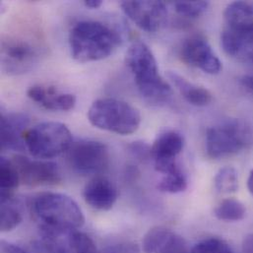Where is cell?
I'll list each match as a JSON object with an SVG mask.
<instances>
[{"mask_svg":"<svg viewBox=\"0 0 253 253\" xmlns=\"http://www.w3.org/2000/svg\"><path fill=\"white\" fill-rule=\"evenodd\" d=\"M187 187V178L182 169L164 174L158 183V189L162 192L176 194L182 192Z\"/></svg>","mask_w":253,"mask_h":253,"instance_id":"25","label":"cell"},{"mask_svg":"<svg viewBox=\"0 0 253 253\" xmlns=\"http://www.w3.org/2000/svg\"><path fill=\"white\" fill-rule=\"evenodd\" d=\"M183 147L184 138L180 133L169 130L160 134L151 146V158L155 162L156 170L167 174L181 169L176 158Z\"/></svg>","mask_w":253,"mask_h":253,"instance_id":"12","label":"cell"},{"mask_svg":"<svg viewBox=\"0 0 253 253\" xmlns=\"http://www.w3.org/2000/svg\"><path fill=\"white\" fill-rule=\"evenodd\" d=\"M209 6L208 1H175L173 7L175 11L184 17L196 18L201 16Z\"/></svg>","mask_w":253,"mask_h":253,"instance_id":"27","label":"cell"},{"mask_svg":"<svg viewBox=\"0 0 253 253\" xmlns=\"http://www.w3.org/2000/svg\"><path fill=\"white\" fill-rule=\"evenodd\" d=\"M217 219L224 222H239L245 219L247 214L246 206L237 199L228 198L223 200L215 209Z\"/></svg>","mask_w":253,"mask_h":253,"instance_id":"23","label":"cell"},{"mask_svg":"<svg viewBox=\"0 0 253 253\" xmlns=\"http://www.w3.org/2000/svg\"><path fill=\"white\" fill-rule=\"evenodd\" d=\"M168 76L179 94L190 105L205 107L212 102V94L207 89L188 82L176 72H169Z\"/></svg>","mask_w":253,"mask_h":253,"instance_id":"19","label":"cell"},{"mask_svg":"<svg viewBox=\"0 0 253 253\" xmlns=\"http://www.w3.org/2000/svg\"><path fill=\"white\" fill-rule=\"evenodd\" d=\"M40 234L46 253H99L94 241L78 230L40 228Z\"/></svg>","mask_w":253,"mask_h":253,"instance_id":"8","label":"cell"},{"mask_svg":"<svg viewBox=\"0 0 253 253\" xmlns=\"http://www.w3.org/2000/svg\"><path fill=\"white\" fill-rule=\"evenodd\" d=\"M225 27L242 29L253 26V1H235L224 11Z\"/></svg>","mask_w":253,"mask_h":253,"instance_id":"20","label":"cell"},{"mask_svg":"<svg viewBox=\"0 0 253 253\" xmlns=\"http://www.w3.org/2000/svg\"><path fill=\"white\" fill-rule=\"evenodd\" d=\"M102 4H103L102 0H85L84 1V5L92 9H97L101 7Z\"/></svg>","mask_w":253,"mask_h":253,"instance_id":"33","label":"cell"},{"mask_svg":"<svg viewBox=\"0 0 253 253\" xmlns=\"http://www.w3.org/2000/svg\"><path fill=\"white\" fill-rule=\"evenodd\" d=\"M39 57V49L27 41L14 40L2 43V68L10 74H20L31 70Z\"/></svg>","mask_w":253,"mask_h":253,"instance_id":"13","label":"cell"},{"mask_svg":"<svg viewBox=\"0 0 253 253\" xmlns=\"http://www.w3.org/2000/svg\"><path fill=\"white\" fill-rule=\"evenodd\" d=\"M126 63L140 95L148 103L160 106L169 102L171 87L159 73L157 60L147 44L142 42L132 43L127 49Z\"/></svg>","mask_w":253,"mask_h":253,"instance_id":"1","label":"cell"},{"mask_svg":"<svg viewBox=\"0 0 253 253\" xmlns=\"http://www.w3.org/2000/svg\"><path fill=\"white\" fill-rule=\"evenodd\" d=\"M28 97L42 108L49 111L66 112L73 110L76 105V97L72 94H61L54 87L35 85L29 88Z\"/></svg>","mask_w":253,"mask_h":253,"instance_id":"18","label":"cell"},{"mask_svg":"<svg viewBox=\"0 0 253 253\" xmlns=\"http://www.w3.org/2000/svg\"><path fill=\"white\" fill-rule=\"evenodd\" d=\"M22 183L29 186L55 185L61 181L58 166L47 160H31L24 156H16L12 160Z\"/></svg>","mask_w":253,"mask_h":253,"instance_id":"10","label":"cell"},{"mask_svg":"<svg viewBox=\"0 0 253 253\" xmlns=\"http://www.w3.org/2000/svg\"><path fill=\"white\" fill-rule=\"evenodd\" d=\"M253 141V128L241 119H229L206 131V153L209 158L221 160L248 149Z\"/></svg>","mask_w":253,"mask_h":253,"instance_id":"4","label":"cell"},{"mask_svg":"<svg viewBox=\"0 0 253 253\" xmlns=\"http://www.w3.org/2000/svg\"><path fill=\"white\" fill-rule=\"evenodd\" d=\"M180 57L188 65L199 68L207 74H218L222 62L209 42L201 35L188 37L181 44Z\"/></svg>","mask_w":253,"mask_h":253,"instance_id":"11","label":"cell"},{"mask_svg":"<svg viewBox=\"0 0 253 253\" xmlns=\"http://www.w3.org/2000/svg\"><path fill=\"white\" fill-rule=\"evenodd\" d=\"M103 253H139L135 246L130 244L115 245L105 250Z\"/></svg>","mask_w":253,"mask_h":253,"instance_id":"29","label":"cell"},{"mask_svg":"<svg viewBox=\"0 0 253 253\" xmlns=\"http://www.w3.org/2000/svg\"><path fill=\"white\" fill-rule=\"evenodd\" d=\"M29 120L21 114L1 115L0 134H1V149L2 151L10 150L23 152L26 150L25 134Z\"/></svg>","mask_w":253,"mask_h":253,"instance_id":"17","label":"cell"},{"mask_svg":"<svg viewBox=\"0 0 253 253\" xmlns=\"http://www.w3.org/2000/svg\"><path fill=\"white\" fill-rule=\"evenodd\" d=\"M121 35L111 27L97 21H81L69 33L72 57L79 62L105 59L121 45Z\"/></svg>","mask_w":253,"mask_h":253,"instance_id":"2","label":"cell"},{"mask_svg":"<svg viewBox=\"0 0 253 253\" xmlns=\"http://www.w3.org/2000/svg\"><path fill=\"white\" fill-rule=\"evenodd\" d=\"M248 188H249L251 194L253 196V169L251 171L249 179H248Z\"/></svg>","mask_w":253,"mask_h":253,"instance_id":"34","label":"cell"},{"mask_svg":"<svg viewBox=\"0 0 253 253\" xmlns=\"http://www.w3.org/2000/svg\"><path fill=\"white\" fill-rule=\"evenodd\" d=\"M0 253H28L23 248L6 242V241H2L1 242V247H0Z\"/></svg>","mask_w":253,"mask_h":253,"instance_id":"30","label":"cell"},{"mask_svg":"<svg viewBox=\"0 0 253 253\" xmlns=\"http://www.w3.org/2000/svg\"><path fill=\"white\" fill-rule=\"evenodd\" d=\"M70 168L81 175L100 174L110 163V153L106 144L96 140H81L72 143L67 151Z\"/></svg>","mask_w":253,"mask_h":253,"instance_id":"7","label":"cell"},{"mask_svg":"<svg viewBox=\"0 0 253 253\" xmlns=\"http://www.w3.org/2000/svg\"><path fill=\"white\" fill-rule=\"evenodd\" d=\"M31 207L40 228L78 230L85 223L80 206L63 193L42 192L34 198Z\"/></svg>","mask_w":253,"mask_h":253,"instance_id":"3","label":"cell"},{"mask_svg":"<svg viewBox=\"0 0 253 253\" xmlns=\"http://www.w3.org/2000/svg\"><path fill=\"white\" fill-rule=\"evenodd\" d=\"M129 149L131 154L139 160H147L151 157V147L143 142H134Z\"/></svg>","mask_w":253,"mask_h":253,"instance_id":"28","label":"cell"},{"mask_svg":"<svg viewBox=\"0 0 253 253\" xmlns=\"http://www.w3.org/2000/svg\"><path fill=\"white\" fill-rule=\"evenodd\" d=\"M20 182V176L13 161L2 157L0 160L1 199L13 197L14 191L19 186Z\"/></svg>","mask_w":253,"mask_h":253,"instance_id":"21","label":"cell"},{"mask_svg":"<svg viewBox=\"0 0 253 253\" xmlns=\"http://www.w3.org/2000/svg\"><path fill=\"white\" fill-rule=\"evenodd\" d=\"M242 83L247 89H249L253 93V74H250V75L243 77Z\"/></svg>","mask_w":253,"mask_h":253,"instance_id":"32","label":"cell"},{"mask_svg":"<svg viewBox=\"0 0 253 253\" xmlns=\"http://www.w3.org/2000/svg\"><path fill=\"white\" fill-rule=\"evenodd\" d=\"M190 253H234L230 246L218 238L205 239L196 244Z\"/></svg>","mask_w":253,"mask_h":253,"instance_id":"26","label":"cell"},{"mask_svg":"<svg viewBox=\"0 0 253 253\" xmlns=\"http://www.w3.org/2000/svg\"><path fill=\"white\" fill-rule=\"evenodd\" d=\"M123 11L140 29L148 33L160 31L167 22L168 9L163 1H123Z\"/></svg>","mask_w":253,"mask_h":253,"instance_id":"9","label":"cell"},{"mask_svg":"<svg viewBox=\"0 0 253 253\" xmlns=\"http://www.w3.org/2000/svg\"><path fill=\"white\" fill-rule=\"evenodd\" d=\"M72 134L60 123H42L27 130L26 150L40 160H50L67 152L72 145Z\"/></svg>","mask_w":253,"mask_h":253,"instance_id":"6","label":"cell"},{"mask_svg":"<svg viewBox=\"0 0 253 253\" xmlns=\"http://www.w3.org/2000/svg\"><path fill=\"white\" fill-rule=\"evenodd\" d=\"M23 220V213L17 200L13 197L1 199L0 229L3 233L15 230Z\"/></svg>","mask_w":253,"mask_h":253,"instance_id":"22","label":"cell"},{"mask_svg":"<svg viewBox=\"0 0 253 253\" xmlns=\"http://www.w3.org/2000/svg\"><path fill=\"white\" fill-rule=\"evenodd\" d=\"M145 253H190L186 241L164 227H155L147 232L142 241Z\"/></svg>","mask_w":253,"mask_h":253,"instance_id":"15","label":"cell"},{"mask_svg":"<svg viewBox=\"0 0 253 253\" xmlns=\"http://www.w3.org/2000/svg\"><path fill=\"white\" fill-rule=\"evenodd\" d=\"M215 188L219 193L229 194L239 188L238 171L233 167H224L216 173L214 178Z\"/></svg>","mask_w":253,"mask_h":253,"instance_id":"24","label":"cell"},{"mask_svg":"<svg viewBox=\"0 0 253 253\" xmlns=\"http://www.w3.org/2000/svg\"><path fill=\"white\" fill-rule=\"evenodd\" d=\"M221 44L229 56L239 62L253 65V26L242 29L224 27Z\"/></svg>","mask_w":253,"mask_h":253,"instance_id":"14","label":"cell"},{"mask_svg":"<svg viewBox=\"0 0 253 253\" xmlns=\"http://www.w3.org/2000/svg\"><path fill=\"white\" fill-rule=\"evenodd\" d=\"M88 119L92 126L120 135L134 133L141 124L137 109L125 101L112 98L95 101L89 109Z\"/></svg>","mask_w":253,"mask_h":253,"instance_id":"5","label":"cell"},{"mask_svg":"<svg viewBox=\"0 0 253 253\" xmlns=\"http://www.w3.org/2000/svg\"><path fill=\"white\" fill-rule=\"evenodd\" d=\"M83 196L86 203L95 210L109 211L118 200V189L107 177L95 176L85 186Z\"/></svg>","mask_w":253,"mask_h":253,"instance_id":"16","label":"cell"},{"mask_svg":"<svg viewBox=\"0 0 253 253\" xmlns=\"http://www.w3.org/2000/svg\"><path fill=\"white\" fill-rule=\"evenodd\" d=\"M243 252L244 253H253V234L249 235L243 245Z\"/></svg>","mask_w":253,"mask_h":253,"instance_id":"31","label":"cell"}]
</instances>
